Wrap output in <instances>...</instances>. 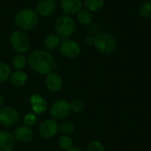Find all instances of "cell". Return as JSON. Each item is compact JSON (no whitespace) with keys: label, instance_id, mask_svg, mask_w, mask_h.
<instances>
[{"label":"cell","instance_id":"cell-1","mask_svg":"<svg viewBox=\"0 0 151 151\" xmlns=\"http://www.w3.org/2000/svg\"><path fill=\"white\" fill-rule=\"evenodd\" d=\"M27 63L29 67L39 74H48L56 66L51 54L43 50H37L30 53Z\"/></svg>","mask_w":151,"mask_h":151},{"label":"cell","instance_id":"cell-2","mask_svg":"<svg viewBox=\"0 0 151 151\" xmlns=\"http://www.w3.org/2000/svg\"><path fill=\"white\" fill-rule=\"evenodd\" d=\"M14 23L21 30H32L38 24V14L33 9H22L14 15Z\"/></svg>","mask_w":151,"mask_h":151},{"label":"cell","instance_id":"cell-3","mask_svg":"<svg viewBox=\"0 0 151 151\" xmlns=\"http://www.w3.org/2000/svg\"><path fill=\"white\" fill-rule=\"evenodd\" d=\"M54 27L56 35L60 39H68L75 31V23L71 16L64 14L57 19Z\"/></svg>","mask_w":151,"mask_h":151},{"label":"cell","instance_id":"cell-4","mask_svg":"<svg viewBox=\"0 0 151 151\" xmlns=\"http://www.w3.org/2000/svg\"><path fill=\"white\" fill-rule=\"evenodd\" d=\"M94 45L102 54L109 55L116 50L117 42L115 38L108 33H99L94 37Z\"/></svg>","mask_w":151,"mask_h":151},{"label":"cell","instance_id":"cell-5","mask_svg":"<svg viewBox=\"0 0 151 151\" xmlns=\"http://www.w3.org/2000/svg\"><path fill=\"white\" fill-rule=\"evenodd\" d=\"M10 43L12 48L18 53H25L30 48V39L28 35L21 31H13L10 36Z\"/></svg>","mask_w":151,"mask_h":151},{"label":"cell","instance_id":"cell-6","mask_svg":"<svg viewBox=\"0 0 151 151\" xmlns=\"http://www.w3.org/2000/svg\"><path fill=\"white\" fill-rule=\"evenodd\" d=\"M58 47L61 54L68 58H75L79 57L81 52L80 44L71 39L62 40Z\"/></svg>","mask_w":151,"mask_h":151},{"label":"cell","instance_id":"cell-7","mask_svg":"<svg viewBox=\"0 0 151 151\" xmlns=\"http://www.w3.org/2000/svg\"><path fill=\"white\" fill-rule=\"evenodd\" d=\"M19 120V111L10 106L4 107L0 110V124L7 127H12L18 124Z\"/></svg>","mask_w":151,"mask_h":151},{"label":"cell","instance_id":"cell-8","mask_svg":"<svg viewBox=\"0 0 151 151\" xmlns=\"http://www.w3.org/2000/svg\"><path fill=\"white\" fill-rule=\"evenodd\" d=\"M71 112V104L66 100H58L55 102L50 108V116L55 120L65 119Z\"/></svg>","mask_w":151,"mask_h":151},{"label":"cell","instance_id":"cell-9","mask_svg":"<svg viewBox=\"0 0 151 151\" xmlns=\"http://www.w3.org/2000/svg\"><path fill=\"white\" fill-rule=\"evenodd\" d=\"M58 131V124L57 120L51 119L43 121L39 127L40 135L44 139H50L54 137Z\"/></svg>","mask_w":151,"mask_h":151},{"label":"cell","instance_id":"cell-10","mask_svg":"<svg viewBox=\"0 0 151 151\" xmlns=\"http://www.w3.org/2000/svg\"><path fill=\"white\" fill-rule=\"evenodd\" d=\"M29 104L35 115L44 113L48 108V104L46 100L39 94H34L29 97Z\"/></svg>","mask_w":151,"mask_h":151},{"label":"cell","instance_id":"cell-11","mask_svg":"<svg viewBox=\"0 0 151 151\" xmlns=\"http://www.w3.org/2000/svg\"><path fill=\"white\" fill-rule=\"evenodd\" d=\"M47 88L51 92H58L63 86V79L59 73L56 72H50L47 74L45 80Z\"/></svg>","mask_w":151,"mask_h":151},{"label":"cell","instance_id":"cell-12","mask_svg":"<svg viewBox=\"0 0 151 151\" xmlns=\"http://www.w3.org/2000/svg\"><path fill=\"white\" fill-rule=\"evenodd\" d=\"M81 0H62L60 3L61 10L66 15L78 13L82 9Z\"/></svg>","mask_w":151,"mask_h":151},{"label":"cell","instance_id":"cell-13","mask_svg":"<svg viewBox=\"0 0 151 151\" xmlns=\"http://www.w3.org/2000/svg\"><path fill=\"white\" fill-rule=\"evenodd\" d=\"M56 1L55 0H40L37 4V14L42 17H48L51 15L56 10Z\"/></svg>","mask_w":151,"mask_h":151},{"label":"cell","instance_id":"cell-14","mask_svg":"<svg viewBox=\"0 0 151 151\" xmlns=\"http://www.w3.org/2000/svg\"><path fill=\"white\" fill-rule=\"evenodd\" d=\"M15 145V138L9 132L0 131V151H12Z\"/></svg>","mask_w":151,"mask_h":151},{"label":"cell","instance_id":"cell-15","mask_svg":"<svg viewBox=\"0 0 151 151\" xmlns=\"http://www.w3.org/2000/svg\"><path fill=\"white\" fill-rule=\"evenodd\" d=\"M35 133L33 129L27 126L18 127L14 132V138L21 142H28L34 138Z\"/></svg>","mask_w":151,"mask_h":151},{"label":"cell","instance_id":"cell-16","mask_svg":"<svg viewBox=\"0 0 151 151\" xmlns=\"http://www.w3.org/2000/svg\"><path fill=\"white\" fill-rule=\"evenodd\" d=\"M10 81L15 87H22L27 81V75L22 70H17L11 74Z\"/></svg>","mask_w":151,"mask_h":151},{"label":"cell","instance_id":"cell-17","mask_svg":"<svg viewBox=\"0 0 151 151\" xmlns=\"http://www.w3.org/2000/svg\"><path fill=\"white\" fill-rule=\"evenodd\" d=\"M60 42H61V39L58 35H57L55 34H51V35H49L45 37L43 44L47 50H54L57 47L59 46Z\"/></svg>","mask_w":151,"mask_h":151},{"label":"cell","instance_id":"cell-18","mask_svg":"<svg viewBox=\"0 0 151 151\" xmlns=\"http://www.w3.org/2000/svg\"><path fill=\"white\" fill-rule=\"evenodd\" d=\"M77 19L81 25H90L93 20V15L91 12H89L87 9H81L78 13H77Z\"/></svg>","mask_w":151,"mask_h":151},{"label":"cell","instance_id":"cell-19","mask_svg":"<svg viewBox=\"0 0 151 151\" xmlns=\"http://www.w3.org/2000/svg\"><path fill=\"white\" fill-rule=\"evenodd\" d=\"M12 66L16 70H22L23 68H25V66L27 64V58H26L24 54L19 53L16 56H14V58H12Z\"/></svg>","mask_w":151,"mask_h":151},{"label":"cell","instance_id":"cell-20","mask_svg":"<svg viewBox=\"0 0 151 151\" xmlns=\"http://www.w3.org/2000/svg\"><path fill=\"white\" fill-rule=\"evenodd\" d=\"M84 6L89 12H97L104 5V0H84Z\"/></svg>","mask_w":151,"mask_h":151},{"label":"cell","instance_id":"cell-21","mask_svg":"<svg viewBox=\"0 0 151 151\" xmlns=\"http://www.w3.org/2000/svg\"><path fill=\"white\" fill-rule=\"evenodd\" d=\"M12 74L10 66L3 61H0V82H5Z\"/></svg>","mask_w":151,"mask_h":151},{"label":"cell","instance_id":"cell-22","mask_svg":"<svg viewBox=\"0 0 151 151\" xmlns=\"http://www.w3.org/2000/svg\"><path fill=\"white\" fill-rule=\"evenodd\" d=\"M75 127L71 121H63L60 125H58V130L65 135H69L74 132Z\"/></svg>","mask_w":151,"mask_h":151},{"label":"cell","instance_id":"cell-23","mask_svg":"<svg viewBox=\"0 0 151 151\" xmlns=\"http://www.w3.org/2000/svg\"><path fill=\"white\" fill-rule=\"evenodd\" d=\"M58 144L62 150H68L73 148V140L69 135H62L58 140Z\"/></svg>","mask_w":151,"mask_h":151},{"label":"cell","instance_id":"cell-24","mask_svg":"<svg viewBox=\"0 0 151 151\" xmlns=\"http://www.w3.org/2000/svg\"><path fill=\"white\" fill-rule=\"evenodd\" d=\"M139 12L143 18H150L151 17V2L143 3L139 9Z\"/></svg>","mask_w":151,"mask_h":151},{"label":"cell","instance_id":"cell-25","mask_svg":"<svg viewBox=\"0 0 151 151\" xmlns=\"http://www.w3.org/2000/svg\"><path fill=\"white\" fill-rule=\"evenodd\" d=\"M36 120H37V118L34 112H28L23 118V122H24L25 126L29 127H33L36 123Z\"/></svg>","mask_w":151,"mask_h":151},{"label":"cell","instance_id":"cell-26","mask_svg":"<svg viewBox=\"0 0 151 151\" xmlns=\"http://www.w3.org/2000/svg\"><path fill=\"white\" fill-rule=\"evenodd\" d=\"M84 103L80 99H76L71 103V111H73V112H81L84 110Z\"/></svg>","mask_w":151,"mask_h":151},{"label":"cell","instance_id":"cell-27","mask_svg":"<svg viewBox=\"0 0 151 151\" xmlns=\"http://www.w3.org/2000/svg\"><path fill=\"white\" fill-rule=\"evenodd\" d=\"M87 151H105V148L101 142L93 141L89 143Z\"/></svg>","mask_w":151,"mask_h":151},{"label":"cell","instance_id":"cell-28","mask_svg":"<svg viewBox=\"0 0 151 151\" xmlns=\"http://www.w3.org/2000/svg\"><path fill=\"white\" fill-rule=\"evenodd\" d=\"M85 43L87 45H92V44H94V37H92V36H87L85 38Z\"/></svg>","mask_w":151,"mask_h":151},{"label":"cell","instance_id":"cell-29","mask_svg":"<svg viewBox=\"0 0 151 151\" xmlns=\"http://www.w3.org/2000/svg\"><path fill=\"white\" fill-rule=\"evenodd\" d=\"M3 104H4V99H3V96H2V95L0 94V110L2 109Z\"/></svg>","mask_w":151,"mask_h":151},{"label":"cell","instance_id":"cell-30","mask_svg":"<svg viewBox=\"0 0 151 151\" xmlns=\"http://www.w3.org/2000/svg\"><path fill=\"white\" fill-rule=\"evenodd\" d=\"M66 151H83L82 150H81V149H78V148H71L70 150H68Z\"/></svg>","mask_w":151,"mask_h":151}]
</instances>
